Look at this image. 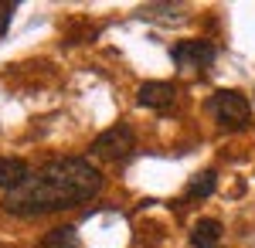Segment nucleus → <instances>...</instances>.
Segmentation results:
<instances>
[{"label": "nucleus", "instance_id": "1", "mask_svg": "<svg viewBox=\"0 0 255 248\" xmlns=\"http://www.w3.org/2000/svg\"><path fill=\"white\" fill-rule=\"evenodd\" d=\"M99 191H102V173L96 163H89L82 156H61L34 170L20 191L7 194L3 211H10L17 218H41L51 211L85 204Z\"/></svg>", "mask_w": 255, "mask_h": 248}, {"label": "nucleus", "instance_id": "2", "mask_svg": "<svg viewBox=\"0 0 255 248\" xmlns=\"http://www.w3.org/2000/svg\"><path fill=\"white\" fill-rule=\"evenodd\" d=\"M211 113L215 119L225 126V129H245L249 126V119H252V102L242 96L238 89H218L215 96H211Z\"/></svg>", "mask_w": 255, "mask_h": 248}, {"label": "nucleus", "instance_id": "3", "mask_svg": "<svg viewBox=\"0 0 255 248\" xmlns=\"http://www.w3.org/2000/svg\"><path fill=\"white\" fill-rule=\"evenodd\" d=\"M133 150H136V136H133V129H129L126 123H116V126L102 129V133L92 139V146H89L92 156L113 160V163H116V160H126Z\"/></svg>", "mask_w": 255, "mask_h": 248}, {"label": "nucleus", "instance_id": "4", "mask_svg": "<svg viewBox=\"0 0 255 248\" xmlns=\"http://www.w3.org/2000/svg\"><path fill=\"white\" fill-rule=\"evenodd\" d=\"M170 58H174L180 68H211V61L218 58L215 44L211 41H180L170 48Z\"/></svg>", "mask_w": 255, "mask_h": 248}, {"label": "nucleus", "instance_id": "5", "mask_svg": "<svg viewBox=\"0 0 255 248\" xmlns=\"http://www.w3.org/2000/svg\"><path fill=\"white\" fill-rule=\"evenodd\" d=\"M136 102L143 106V109H157V113H163V109H170L177 102V89L170 85V82H143L136 92Z\"/></svg>", "mask_w": 255, "mask_h": 248}, {"label": "nucleus", "instance_id": "6", "mask_svg": "<svg viewBox=\"0 0 255 248\" xmlns=\"http://www.w3.org/2000/svg\"><path fill=\"white\" fill-rule=\"evenodd\" d=\"M31 180V167L20 160V156H0V187L7 194L20 191L24 184Z\"/></svg>", "mask_w": 255, "mask_h": 248}, {"label": "nucleus", "instance_id": "7", "mask_svg": "<svg viewBox=\"0 0 255 248\" xmlns=\"http://www.w3.org/2000/svg\"><path fill=\"white\" fill-rule=\"evenodd\" d=\"M218 242H221V225L215 218H201L191 228V245L194 248H218Z\"/></svg>", "mask_w": 255, "mask_h": 248}, {"label": "nucleus", "instance_id": "8", "mask_svg": "<svg viewBox=\"0 0 255 248\" xmlns=\"http://www.w3.org/2000/svg\"><path fill=\"white\" fill-rule=\"evenodd\" d=\"M38 248H79V235L72 225H61V228H51L44 238H41Z\"/></svg>", "mask_w": 255, "mask_h": 248}, {"label": "nucleus", "instance_id": "9", "mask_svg": "<svg viewBox=\"0 0 255 248\" xmlns=\"http://www.w3.org/2000/svg\"><path fill=\"white\" fill-rule=\"evenodd\" d=\"M215 187H218L215 170H204V173H197L194 180L187 184V194H191V197H211V194H215Z\"/></svg>", "mask_w": 255, "mask_h": 248}, {"label": "nucleus", "instance_id": "10", "mask_svg": "<svg viewBox=\"0 0 255 248\" xmlns=\"http://www.w3.org/2000/svg\"><path fill=\"white\" fill-rule=\"evenodd\" d=\"M143 17H180V3H146L139 7Z\"/></svg>", "mask_w": 255, "mask_h": 248}, {"label": "nucleus", "instance_id": "11", "mask_svg": "<svg viewBox=\"0 0 255 248\" xmlns=\"http://www.w3.org/2000/svg\"><path fill=\"white\" fill-rule=\"evenodd\" d=\"M10 14H14V3L0 0V34H7V24H10Z\"/></svg>", "mask_w": 255, "mask_h": 248}]
</instances>
